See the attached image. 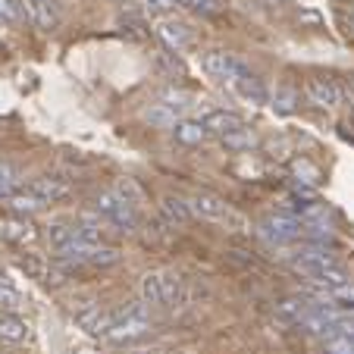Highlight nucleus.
<instances>
[{
  "instance_id": "nucleus-33",
  "label": "nucleus",
  "mask_w": 354,
  "mask_h": 354,
  "mask_svg": "<svg viewBox=\"0 0 354 354\" xmlns=\"http://www.w3.org/2000/svg\"><path fill=\"white\" fill-rule=\"evenodd\" d=\"M157 10H169V7H176V0H151Z\"/></svg>"
},
{
  "instance_id": "nucleus-1",
  "label": "nucleus",
  "mask_w": 354,
  "mask_h": 354,
  "mask_svg": "<svg viewBox=\"0 0 354 354\" xmlns=\"http://www.w3.org/2000/svg\"><path fill=\"white\" fill-rule=\"evenodd\" d=\"M292 267L298 270V273H304L308 279L326 286V288H335V286L351 282L348 279V273H345V267H339V263L333 261V254L317 251V248H308V251H301L298 257H292Z\"/></svg>"
},
{
  "instance_id": "nucleus-21",
  "label": "nucleus",
  "mask_w": 354,
  "mask_h": 354,
  "mask_svg": "<svg viewBox=\"0 0 354 354\" xmlns=\"http://www.w3.org/2000/svg\"><path fill=\"white\" fill-rule=\"evenodd\" d=\"M220 141H223V147H229V151H251V147L257 145V135H254V129L239 126V129L223 135Z\"/></svg>"
},
{
  "instance_id": "nucleus-24",
  "label": "nucleus",
  "mask_w": 354,
  "mask_h": 354,
  "mask_svg": "<svg viewBox=\"0 0 354 354\" xmlns=\"http://www.w3.org/2000/svg\"><path fill=\"white\" fill-rule=\"evenodd\" d=\"M16 192H19V169L13 163L0 160V198H10Z\"/></svg>"
},
{
  "instance_id": "nucleus-3",
  "label": "nucleus",
  "mask_w": 354,
  "mask_h": 354,
  "mask_svg": "<svg viewBox=\"0 0 354 354\" xmlns=\"http://www.w3.org/2000/svg\"><path fill=\"white\" fill-rule=\"evenodd\" d=\"M151 329L154 326H151V320H147V304L145 301H135V304H129L126 310L116 314V323L110 326V333L104 335V339L113 342V345H129V342L145 339Z\"/></svg>"
},
{
  "instance_id": "nucleus-9",
  "label": "nucleus",
  "mask_w": 354,
  "mask_h": 354,
  "mask_svg": "<svg viewBox=\"0 0 354 354\" xmlns=\"http://www.w3.org/2000/svg\"><path fill=\"white\" fill-rule=\"evenodd\" d=\"M75 323H79L88 335H107L110 326L116 323V314H110V310H104L100 304H94V308H82L79 314H75Z\"/></svg>"
},
{
  "instance_id": "nucleus-36",
  "label": "nucleus",
  "mask_w": 354,
  "mask_h": 354,
  "mask_svg": "<svg viewBox=\"0 0 354 354\" xmlns=\"http://www.w3.org/2000/svg\"><path fill=\"white\" fill-rule=\"evenodd\" d=\"M0 54H3V44H0Z\"/></svg>"
},
{
  "instance_id": "nucleus-7",
  "label": "nucleus",
  "mask_w": 354,
  "mask_h": 354,
  "mask_svg": "<svg viewBox=\"0 0 354 354\" xmlns=\"http://www.w3.org/2000/svg\"><path fill=\"white\" fill-rule=\"evenodd\" d=\"M304 91H308L310 104H317V107H323V110H335L345 104V88H342L335 79H326V75L310 79Z\"/></svg>"
},
{
  "instance_id": "nucleus-8",
  "label": "nucleus",
  "mask_w": 354,
  "mask_h": 354,
  "mask_svg": "<svg viewBox=\"0 0 354 354\" xmlns=\"http://www.w3.org/2000/svg\"><path fill=\"white\" fill-rule=\"evenodd\" d=\"M188 207H192V214L201 216V220H226L229 216V204L214 192H198L188 201Z\"/></svg>"
},
{
  "instance_id": "nucleus-35",
  "label": "nucleus",
  "mask_w": 354,
  "mask_h": 354,
  "mask_svg": "<svg viewBox=\"0 0 354 354\" xmlns=\"http://www.w3.org/2000/svg\"><path fill=\"white\" fill-rule=\"evenodd\" d=\"M214 3H216V7H220V0H214Z\"/></svg>"
},
{
  "instance_id": "nucleus-11",
  "label": "nucleus",
  "mask_w": 354,
  "mask_h": 354,
  "mask_svg": "<svg viewBox=\"0 0 354 354\" xmlns=\"http://www.w3.org/2000/svg\"><path fill=\"white\" fill-rule=\"evenodd\" d=\"M232 88H235V91H239L245 100H251V104H267V100H270V94H267V88H263V82L257 79V75L251 73L248 66L232 79Z\"/></svg>"
},
{
  "instance_id": "nucleus-12",
  "label": "nucleus",
  "mask_w": 354,
  "mask_h": 354,
  "mask_svg": "<svg viewBox=\"0 0 354 354\" xmlns=\"http://www.w3.org/2000/svg\"><path fill=\"white\" fill-rule=\"evenodd\" d=\"M0 235L13 245H32L38 239V229L26 220V216H10V220H0Z\"/></svg>"
},
{
  "instance_id": "nucleus-22",
  "label": "nucleus",
  "mask_w": 354,
  "mask_h": 354,
  "mask_svg": "<svg viewBox=\"0 0 354 354\" xmlns=\"http://www.w3.org/2000/svg\"><path fill=\"white\" fill-rule=\"evenodd\" d=\"M110 192H113L116 198L122 201V204H129V207L138 210V204H141V188L135 185V179H116Z\"/></svg>"
},
{
  "instance_id": "nucleus-25",
  "label": "nucleus",
  "mask_w": 354,
  "mask_h": 354,
  "mask_svg": "<svg viewBox=\"0 0 354 354\" xmlns=\"http://www.w3.org/2000/svg\"><path fill=\"white\" fill-rule=\"evenodd\" d=\"M75 239H79V235H75V226H63V223H54V226L47 229V241H50L57 251H63L66 245H73Z\"/></svg>"
},
{
  "instance_id": "nucleus-29",
  "label": "nucleus",
  "mask_w": 354,
  "mask_h": 354,
  "mask_svg": "<svg viewBox=\"0 0 354 354\" xmlns=\"http://www.w3.org/2000/svg\"><path fill=\"white\" fill-rule=\"evenodd\" d=\"M323 354H354V345L345 335H333V339L326 342V348H323Z\"/></svg>"
},
{
  "instance_id": "nucleus-27",
  "label": "nucleus",
  "mask_w": 354,
  "mask_h": 354,
  "mask_svg": "<svg viewBox=\"0 0 354 354\" xmlns=\"http://www.w3.org/2000/svg\"><path fill=\"white\" fill-rule=\"evenodd\" d=\"M19 19H22L19 0H0V22H19Z\"/></svg>"
},
{
  "instance_id": "nucleus-18",
  "label": "nucleus",
  "mask_w": 354,
  "mask_h": 354,
  "mask_svg": "<svg viewBox=\"0 0 354 354\" xmlns=\"http://www.w3.org/2000/svg\"><path fill=\"white\" fill-rule=\"evenodd\" d=\"M7 207L13 210L16 216H32V214H38V210L44 207V204H41V201L35 198V194L28 192V188H26V192L19 188L16 194H10V198H7Z\"/></svg>"
},
{
  "instance_id": "nucleus-14",
  "label": "nucleus",
  "mask_w": 354,
  "mask_h": 354,
  "mask_svg": "<svg viewBox=\"0 0 354 354\" xmlns=\"http://www.w3.org/2000/svg\"><path fill=\"white\" fill-rule=\"evenodd\" d=\"M173 135H176V141L185 147H198L207 141V129H204L201 120H179L173 126Z\"/></svg>"
},
{
  "instance_id": "nucleus-2",
  "label": "nucleus",
  "mask_w": 354,
  "mask_h": 354,
  "mask_svg": "<svg viewBox=\"0 0 354 354\" xmlns=\"http://www.w3.org/2000/svg\"><path fill=\"white\" fill-rule=\"evenodd\" d=\"M185 298V288H182V279L176 273H163V270H154V273L141 276V301L145 304H160V308H176Z\"/></svg>"
},
{
  "instance_id": "nucleus-10",
  "label": "nucleus",
  "mask_w": 354,
  "mask_h": 354,
  "mask_svg": "<svg viewBox=\"0 0 354 354\" xmlns=\"http://www.w3.org/2000/svg\"><path fill=\"white\" fill-rule=\"evenodd\" d=\"M28 192H32L41 204H57V201H63L69 194V182L60 179V176H38V179H32Z\"/></svg>"
},
{
  "instance_id": "nucleus-26",
  "label": "nucleus",
  "mask_w": 354,
  "mask_h": 354,
  "mask_svg": "<svg viewBox=\"0 0 354 354\" xmlns=\"http://www.w3.org/2000/svg\"><path fill=\"white\" fill-rule=\"evenodd\" d=\"M22 304H26V298L13 286L0 282V314H16V310H22Z\"/></svg>"
},
{
  "instance_id": "nucleus-17",
  "label": "nucleus",
  "mask_w": 354,
  "mask_h": 354,
  "mask_svg": "<svg viewBox=\"0 0 354 354\" xmlns=\"http://www.w3.org/2000/svg\"><path fill=\"white\" fill-rule=\"evenodd\" d=\"M0 339L10 342V345H19L28 339V326L22 317L16 314H0Z\"/></svg>"
},
{
  "instance_id": "nucleus-20",
  "label": "nucleus",
  "mask_w": 354,
  "mask_h": 354,
  "mask_svg": "<svg viewBox=\"0 0 354 354\" xmlns=\"http://www.w3.org/2000/svg\"><path fill=\"white\" fill-rule=\"evenodd\" d=\"M310 308H314V304H310V301H304V298H286L279 308H276V317H279V320H286V323H301L304 317H308Z\"/></svg>"
},
{
  "instance_id": "nucleus-4",
  "label": "nucleus",
  "mask_w": 354,
  "mask_h": 354,
  "mask_svg": "<svg viewBox=\"0 0 354 354\" xmlns=\"http://www.w3.org/2000/svg\"><path fill=\"white\" fill-rule=\"evenodd\" d=\"M94 210H97L100 220H107L110 226H116L120 232H135V226H138V210L129 207V204H122L110 188L94 198Z\"/></svg>"
},
{
  "instance_id": "nucleus-23",
  "label": "nucleus",
  "mask_w": 354,
  "mask_h": 354,
  "mask_svg": "<svg viewBox=\"0 0 354 354\" xmlns=\"http://www.w3.org/2000/svg\"><path fill=\"white\" fill-rule=\"evenodd\" d=\"M28 13L38 22L41 28H54L57 26V13L50 10V0H28Z\"/></svg>"
},
{
  "instance_id": "nucleus-32",
  "label": "nucleus",
  "mask_w": 354,
  "mask_h": 354,
  "mask_svg": "<svg viewBox=\"0 0 354 354\" xmlns=\"http://www.w3.org/2000/svg\"><path fill=\"white\" fill-rule=\"evenodd\" d=\"M339 335H345V339L354 345V320H351V323H342V326H339Z\"/></svg>"
},
{
  "instance_id": "nucleus-31",
  "label": "nucleus",
  "mask_w": 354,
  "mask_h": 354,
  "mask_svg": "<svg viewBox=\"0 0 354 354\" xmlns=\"http://www.w3.org/2000/svg\"><path fill=\"white\" fill-rule=\"evenodd\" d=\"M179 7H188V10H194V13H214L216 3L214 0H179Z\"/></svg>"
},
{
  "instance_id": "nucleus-30",
  "label": "nucleus",
  "mask_w": 354,
  "mask_h": 354,
  "mask_svg": "<svg viewBox=\"0 0 354 354\" xmlns=\"http://www.w3.org/2000/svg\"><path fill=\"white\" fill-rule=\"evenodd\" d=\"M295 173H304V176H308V179H304V182H310V185H317V182H320V169H317V167H310V163L308 160H295Z\"/></svg>"
},
{
  "instance_id": "nucleus-16",
  "label": "nucleus",
  "mask_w": 354,
  "mask_h": 354,
  "mask_svg": "<svg viewBox=\"0 0 354 354\" xmlns=\"http://www.w3.org/2000/svg\"><path fill=\"white\" fill-rule=\"evenodd\" d=\"M160 38H163V44L169 47V50H185L188 44H192V28L185 26V22H163L160 26Z\"/></svg>"
},
{
  "instance_id": "nucleus-5",
  "label": "nucleus",
  "mask_w": 354,
  "mask_h": 354,
  "mask_svg": "<svg viewBox=\"0 0 354 354\" xmlns=\"http://www.w3.org/2000/svg\"><path fill=\"white\" fill-rule=\"evenodd\" d=\"M201 69H204L210 79L229 82V85H232V79L241 73V69H245V63H241L235 54L223 50V47H210V50H204V54H201Z\"/></svg>"
},
{
  "instance_id": "nucleus-19",
  "label": "nucleus",
  "mask_w": 354,
  "mask_h": 354,
  "mask_svg": "<svg viewBox=\"0 0 354 354\" xmlns=\"http://www.w3.org/2000/svg\"><path fill=\"white\" fill-rule=\"evenodd\" d=\"M160 210H163V216H167L169 223H188L194 216L192 207H188V201L179 198V194H167L163 204H160Z\"/></svg>"
},
{
  "instance_id": "nucleus-28",
  "label": "nucleus",
  "mask_w": 354,
  "mask_h": 354,
  "mask_svg": "<svg viewBox=\"0 0 354 354\" xmlns=\"http://www.w3.org/2000/svg\"><path fill=\"white\" fill-rule=\"evenodd\" d=\"M273 107L279 110V113H292V110H295V91H292V88H279V91H276Z\"/></svg>"
},
{
  "instance_id": "nucleus-34",
  "label": "nucleus",
  "mask_w": 354,
  "mask_h": 354,
  "mask_svg": "<svg viewBox=\"0 0 354 354\" xmlns=\"http://www.w3.org/2000/svg\"><path fill=\"white\" fill-rule=\"evenodd\" d=\"M3 279H7V276H3V267H0V282H3Z\"/></svg>"
},
{
  "instance_id": "nucleus-15",
  "label": "nucleus",
  "mask_w": 354,
  "mask_h": 354,
  "mask_svg": "<svg viewBox=\"0 0 354 354\" xmlns=\"http://www.w3.org/2000/svg\"><path fill=\"white\" fill-rule=\"evenodd\" d=\"M141 120L151 122V126H157V129H169V126H176V122L182 120V113L176 107H169V104H163V100H154L151 107H145Z\"/></svg>"
},
{
  "instance_id": "nucleus-6",
  "label": "nucleus",
  "mask_w": 354,
  "mask_h": 354,
  "mask_svg": "<svg viewBox=\"0 0 354 354\" xmlns=\"http://www.w3.org/2000/svg\"><path fill=\"white\" fill-rule=\"evenodd\" d=\"M301 232H304V223L288 214H273L261 223V235L270 245H288V241L301 239Z\"/></svg>"
},
{
  "instance_id": "nucleus-13",
  "label": "nucleus",
  "mask_w": 354,
  "mask_h": 354,
  "mask_svg": "<svg viewBox=\"0 0 354 354\" xmlns=\"http://www.w3.org/2000/svg\"><path fill=\"white\" fill-rule=\"evenodd\" d=\"M204 129H207V135H216V138H223L226 132H232V129L245 126V120H241L239 113H232V110H210L207 116H204Z\"/></svg>"
}]
</instances>
